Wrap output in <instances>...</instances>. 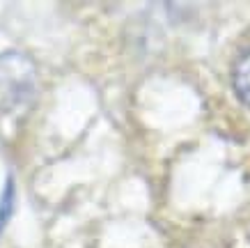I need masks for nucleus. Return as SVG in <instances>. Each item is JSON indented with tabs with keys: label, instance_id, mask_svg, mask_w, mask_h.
I'll return each mask as SVG.
<instances>
[{
	"label": "nucleus",
	"instance_id": "nucleus-1",
	"mask_svg": "<svg viewBox=\"0 0 250 248\" xmlns=\"http://www.w3.org/2000/svg\"><path fill=\"white\" fill-rule=\"evenodd\" d=\"M37 94V67L19 51L0 53V115L28 111Z\"/></svg>",
	"mask_w": 250,
	"mask_h": 248
},
{
	"label": "nucleus",
	"instance_id": "nucleus-2",
	"mask_svg": "<svg viewBox=\"0 0 250 248\" xmlns=\"http://www.w3.org/2000/svg\"><path fill=\"white\" fill-rule=\"evenodd\" d=\"M232 83H234V92L239 94V99L250 106V51L246 55H241L239 62L234 65Z\"/></svg>",
	"mask_w": 250,
	"mask_h": 248
},
{
	"label": "nucleus",
	"instance_id": "nucleus-3",
	"mask_svg": "<svg viewBox=\"0 0 250 248\" xmlns=\"http://www.w3.org/2000/svg\"><path fill=\"white\" fill-rule=\"evenodd\" d=\"M12 204H14V181L7 180V186H5V191H2V198H0V232H2L5 223L9 221Z\"/></svg>",
	"mask_w": 250,
	"mask_h": 248
}]
</instances>
